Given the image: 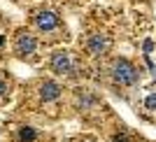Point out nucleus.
I'll return each mask as SVG.
<instances>
[{"mask_svg":"<svg viewBox=\"0 0 156 142\" xmlns=\"http://www.w3.org/2000/svg\"><path fill=\"white\" fill-rule=\"evenodd\" d=\"M2 42H5V37H2V35H0V47H2Z\"/></svg>","mask_w":156,"mask_h":142,"instance_id":"12","label":"nucleus"},{"mask_svg":"<svg viewBox=\"0 0 156 142\" xmlns=\"http://www.w3.org/2000/svg\"><path fill=\"white\" fill-rule=\"evenodd\" d=\"M51 68L54 72H58V75H63V72H70L72 63H70V54L65 51V49H58V51L51 54Z\"/></svg>","mask_w":156,"mask_h":142,"instance_id":"2","label":"nucleus"},{"mask_svg":"<svg viewBox=\"0 0 156 142\" xmlns=\"http://www.w3.org/2000/svg\"><path fill=\"white\" fill-rule=\"evenodd\" d=\"M35 23H37L40 30H54V28L58 26V16L47 9V12H40L37 16H35Z\"/></svg>","mask_w":156,"mask_h":142,"instance_id":"3","label":"nucleus"},{"mask_svg":"<svg viewBox=\"0 0 156 142\" xmlns=\"http://www.w3.org/2000/svg\"><path fill=\"white\" fill-rule=\"evenodd\" d=\"M144 107L151 112H156V93H149V96L144 98Z\"/></svg>","mask_w":156,"mask_h":142,"instance_id":"8","label":"nucleus"},{"mask_svg":"<svg viewBox=\"0 0 156 142\" xmlns=\"http://www.w3.org/2000/svg\"><path fill=\"white\" fill-rule=\"evenodd\" d=\"M112 142H128V137H126V135H114Z\"/></svg>","mask_w":156,"mask_h":142,"instance_id":"10","label":"nucleus"},{"mask_svg":"<svg viewBox=\"0 0 156 142\" xmlns=\"http://www.w3.org/2000/svg\"><path fill=\"white\" fill-rule=\"evenodd\" d=\"M142 47H144V51L149 54L151 49H154V42H151V40H144V44H142Z\"/></svg>","mask_w":156,"mask_h":142,"instance_id":"9","label":"nucleus"},{"mask_svg":"<svg viewBox=\"0 0 156 142\" xmlns=\"http://www.w3.org/2000/svg\"><path fill=\"white\" fill-rule=\"evenodd\" d=\"M107 47H110V42L105 35H91V40H89V51L91 54H105Z\"/></svg>","mask_w":156,"mask_h":142,"instance_id":"6","label":"nucleus"},{"mask_svg":"<svg viewBox=\"0 0 156 142\" xmlns=\"http://www.w3.org/2000/svg\"><path fill=\"white\" fill-rule=\"evenodd\" d=\"M35 47H37V40L33 37L30 33H21L16 37V51L19 54H33Z\"/></svg>","mask_w":156,"mask_h":142,"instance_id":"4","label":"nucleus"},{"mask_svg":"<svg viewBox=\"0 0 156 142\" xmlns=\"http://www.w3.org/2000/svg\"><path fill=\"white\" fill-rule=\"evenodd\" d=\"M58 96H61V86L56 84V82H44V84L40 86V98H42L44 103H49V100H56Z\"/></svg>","mask_w":156,"mask_h":142,"instance_id":"5","label":"nucleus"},{"mask_svg":"<svg viewBox=\"0 0 156 142\" xmlns=\"http://www.w3.org/2000/svg\"><path fill=\"white\" fill-rule=\"evenodd\" d=\"M112 77H114V82H119V84L130 86V84H135L137 72H135V68H133L126 58H119L117 63L112 65Z\"/></svg>","mask_w":156,"mask_h":142,"instance_id":"1","label":"nucleus"},{"mask_svg":"<svg viewBox=\"0 0 156 142\" xmlns=\"http://www.w3.org/2000/svg\"><path fill=\"white\" fill-rule=\"evenodd\" d=\"M7 91V86H5V82H2V79H0V96H2V93H5Z\"/></svg>","mask_w":156,"mask_h":142,"instance_id":"11","label":"nucleus"},{"mask_svg":"<svg viewBox=\"0 0 156 142\" xmlns=\"http://www.w3.org/2000/svg\"><path fill=\"white\" fill-rule=\"evenodd\" d=\"M37 137V133H35V128H30V126H23V128L19 130V140L21 142H33Z\"/></svg>","mask_w":156,"mask_h":142,"instance_id":"7","label":"nucleus"}]
</instances>
